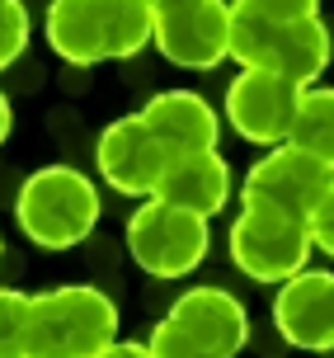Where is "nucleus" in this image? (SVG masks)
<instances>
[{
  "label": "nucleus",
  "mask_w": 334,
  "mask_h": 358,
  "mask_svg": "<svg viewBox=\"0 0 334 358\" xmlns=\"http://www.w3.org/2000/svg\"><path fill=\"white\" fill-rule=\"evenodd\" d=\"M15 217L38 250H71L99 222V189L71 165H43L19 184Z\"/></svg>",
  "instance_id": "nucleus-4"
},
{
  "label": "nucleus",
  "mask_w": 334,
  "mask_h": 358,
  "mask_svg": "<svg viewBox=\"0 0 334 358\" xmlns=\"http://www.w3.org/2000/svg\"><path fill=\"white\" fill-rule=\"evenodd\" d=\"M94 165L108 179V189L127 198H156L160 179L170 170V151L156 142V132L141 123V113H127L118 123H108L94 146Z\"/></svg>",
  "instance_id": "nucleus-8"
},
{
  "label": "nucleus",
  "mask_w": 334,
  "mask_h": 358,
  "mask_svg": "<svg viewBox=\"0 0 334 358\" xmlns=\"http://www.w3.org/2000/svg\"><path fill=\"white\" fill-rule=\"evenodd\" d=\"M212 245L208 222L184 208H170L160 198H146L137 213L127 217V250L151 278H184L203 264Z\"/></svg>",
  "instance_id": "nucleus-6"
},
{
  "label": "nucleus",
  "mask_w": 334,
  "mask_h": 358,
  "mask_svg": "<svg viewBox=\"0 0 334 358\" xmlns=\"http://www.w3.org/2000/svg\"><path fill=\"white\" fill-rule=\"evenodd\" d=\"M29 48V10L19 0H0V71H10Z\"/></svg>",
  "instance_id": "nucleus-17"
},
{
  "label": "nucleus",
  "mask_w": 334,
  "mask_h": 358,
  "mask_svg": "<svg viewBox=\"0 0 334 358\" xmlns=\"http://www.w3.org/2000/svg\"><path fill=\"white\" fill-rule=\"evenodd\" d=\"M273 325L282 340L311 349V354H330L334 349V273L306 268L292 283L278 287L273 297Z\"/></svg>",
  "instance_id": "nucleus-11"
},
{
  "label": "nucleus",
  "mask_w": 334,
  "mask_h": 358,
  "mask_svg": "<svg viewBox=\"0 0 334 358\" xmlns=\"http://www.w3.org/2000/svg\"><path fill=\"white\" fill-rule=\"evenodd\" d=\"M311 227L268 203H245L231 222V259L254 283H292L311 259Z\"/></svg>",
  "instance_id": "nucleus-5"
},
{
  "label": "nucleus",
  "mask_w": 334,
  "mask_h": 358,
  "mask_svg": "<svg viewBox=\"0 0 334 358\" xmlns=\"http://www.w3.org/2000/svg\"><path fill=\"white\" fill-rule=\"evenodd\" d=\"M330 29L311 0H235L231 5V57L240 71H278L297 90H316L330 66Z\"/></svg>",
  "instance_id": "nucleus-1"
},
{
  "label": "nucleus",
  "mask_w": 334,
  "mask_h": 358,
  "mask_svg": "<svg viewBox=\"0 0 334 358\" xmlns=\"http://www.w3.org/2000/svg\"><path fill=\"white\" fill-rule=\"evenodd\" d=\"M0 255H5V241H0Z\"/></svg>",
  "instance_id": "nucleus-22"
},
{
  "label": "nucleus",
  "mask_w": 334,
  "mask_h": 358,
  "mask_svg": "<svg viewBox=\"0 0 334 358\" xmlns=\"http://www.w3.org/2000/svg\"><path fill=\"white\" fill-rule=\"evenodd\" d=\"M301 90L282 80L278 71H259L249 66L226 85V123L259 146H287L292 118H297Z\"/></svg>",
  "instance_id": "nucleus-9"
},
{
  "label": "nucleus",
  "mask_w": 334,
  "mask_h": 358,
  "mask_svg": "<svg viewBox=\"0 0 334 358\" xmlns=\"http://www.w3.org/2000/svg\"><path fill=\"white\" fill-rule=\"evenodd\" d=\"M156 198L208 222V217H217L222 208H226V198H231V165L222 161V151L170 161V170H165V179H160Z\"/></svg>",
  "instance_id": "nucleus-14"
},
{
  "label": "nucleus",
  "mask_w": 334,
  "mask_h": 358,
  "mask_svg": "<svg viewBox=\"0 0 334 358\" xmlns=\"http://www.w3.org/2000/svg\"><path fill=\"white\" fill-rule=\"evenodd\" d=\"M48 43L71 66L127 62L156 43L151 0H57L48 5Z\"/></svg>",
  "instance_id": "nucleus-2"
},
{
  "label": "nucleus",
  "mask_w": 334,
  "mask_h": 358,
  "mask_svg": "<svg viewBox=\"0 0 334 358\" xmlns=\"http://www.w3.org/2000/svg\"><path fill=\"white\" fill-rule=\"evenodd\" d=\"M141 123L156 132V142L170 151V161H184V156H208L217 151V137H222V118L217 108L194 94V90H165L151 104L141 108Z\"/></svg>",
  "instance_id": "nucleus-12"
},
{
  "label": "nucleus",
  "mask_w": 334,
  "mask_h": 358,
  "mask_svg": "<svg viewBox=\"0 0 334 358\" xmlns=\"http://www.w3.org/2000/svg\"><path fill=\"white\" fill-rule=\"evenodd\" d=\"M334 184V170L320 165L316 156H306L297 146H273L264 161L245 175V203H268L278 213L311 222L316 203Z\"/></svg>",
  "instance_id": "nucleus-10"
},
{
  "label": "nucleus",
  "mask_w": 334,
  "mask_h": 358,
  "mask_svg": "<svg viewBox=\"0 0 334 358\" xmlns=\"http://www.w3.org/2000/svg\"><path fill=\"white\" fill-rule=\"evenodd\" d=\"M29 321H34V297L0 287V358L29 354Z\"/></svg>",
  "instance_id": "nucleus-16"
},
{
  "label": "nucleus",
  "mask_w": 334,
  "mask_h": 358,
  "mask_svg": "<svg viewBox=\"0 0 334 358\" xmlns=\"http://www.w3.org/2000/svg\"><path fill=\"white\" fill-rule=\"evenodd\" d=\"M10 132H15V108H10V94L0 90V146L10 142Z\"/></svg>",
  "instance_id": "nucleus-21"
},
{
  "label": "nucleus",
  "mask_w": 334,
  "mask_h": 358,
  "mask_svg": "<svg viewBox=\"0 0 334 358\" xmlns=\"http://www.w3.org/2000/svg\"><path fill=\"white\" fill-rule=\"evenodd\" d=\"M156 48L170 66L212 71L231 57V5L222 0H156Z\"/></svg>",
  "instance_id": "nucleus-7"
},
{
  "label": "nucleus",
  "mask_w": 334,
  "mask_h": 358,
  "mask_svg": "<svg viewBox=\"0 0 334 358\" xmlns=\"http://www.w3.org/2000/svg\"><path fill=\"white\" fill-rule=\"evenodd\" d=\"M146 349H151V358H217V354H208L203 344L184 330V325H175L170 316L151 330V340H146Z\"/></svg>",
  "instance_id": "nucleus-18"
},
{
  "label": "nucleus",
  "mask_w": 334,
  "mask_h": 358,
  "mask_svg": "<svg viewBox=\"0 0 334 358\" xmlns=\"http://www.w3.org/2000/svg\"><path fill=\"white\" fill-rule=\"evenodd\" d=\"M118 344V306L89 283L52 287L34 297L24 358H99Z\"/></svg>",
  "instance_id": "nucleus-3"
},
{
  "label": "nucleus",
  "mask_w": 334,
  "mask_h": 358,
  "mask_svg": "<svg viewBox=\"0 0 334 358\" xmlns=\"http://www.w3.org/2000/svg\"><path fill=\"white\" fill-rule=\"evenodd\" d=\"M287 146H297L306 156H316L320 165L334 170V90L316 85L301 90L297 118H292V132H287Z\"/></svg>",
  "instance_id": "nucleus-15"
},
{
  "label": "nucleus",
  "mask_w": 334,
  "mask_h": 358,
  "mask_svg": "<svg viewBox=\"0 0 334 358\" xmlns=\"http://www.w3.org/2000/svg\"><path fill=\"white\" fill-rule=\"evenodd\" d=\"M311 245L316 250H325V255H334V184L325 189V198L316 203V213H311Z\"/></svg>",
  "instance_id": "nucleus-19"
},
{
  "label": "nucleus",
  "mask_w": 334,
  "mask_h": 358,
  "mask_svg": "<svg viewBox=\"0 0 334 358\" xmlns=\"http://www.w3.org/2000/svg\"><path fill=\"white\" fill-rule=\"evenodd\" d=\"M99 358H151V349H146V344H132V340H118L113 349H104Z\"/></svg>",
  "instance_id": "nucleus-20"
},
{
  "label": "nucleus",
  "mask_w": 334,
  "mask_h": 358,
  "mask_svg": "<svg viewBox=\"0 0 334 358\" xmlns=\"http://www.w3.org/2000/svg\"><path fill=\"white\" fill-rule=\"evenodd\" d=\"M170 321L184 325L208 354L217 358H235L249 344V316L235 302V292L226 287H194L170 306Z\"/></svg>",
  "instance_id": "nucleus-13"
}]
</instances>
